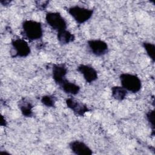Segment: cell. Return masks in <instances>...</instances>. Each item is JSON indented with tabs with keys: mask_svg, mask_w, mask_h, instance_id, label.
<instances>
[{
	"mask_svg": "<svg viewBox=\"0 0 155 155\" xmlns=\"http://www.w3.org/2000/svg\"><path fill=\"white\" fill-rule=\"evenodd\" d=\"M65 104L67 108L71 110L77 116H84L86 113L90 110L86 104L72 97L66 99Z\"/></svg>",
	"mask_w": 155,
	"mask_h": 155,
	"instance_id": "obj_7",
	"label": "cell"
},
{
	"mask_svg": "<svg viewBox=\"0 0 155 155\" xmlns=\"http://www.w3.org/2000/svg\"><path fill=\"white\" fill-rule=\"evenodd\" d=\"M51 73L54 82L59 85L67 79L66 76L68 73V70L64 64H54L52 65Z\"/></svg>",
	"mask_w": 155,
	"mask_h": 155,
	"instance_id": "obj_9",
	"label": "cell"
},
{
	"mask_svg": "<svg viewBox=\"0 0 155 155\" xmlns=\"http://www.w3.org/2000/svg\"><path fill=\"white\" fill-rule=\"evenodd\" d=\"M0 124L2 127H6L7 122L5 120V119L3 117V116H1V121H0Z\"/></svg>",
	"mask_w": 155,
	"mask_h": 155,
	"instance_id": "obj_19",
	"label": "cell"
},
{
	"mask_svg": "<svg viewBox=\"0 0 155 155\" xmlns=\"http://www.w3.org/2000/svg\"><path fill=\"white\" fill-rule=\"evenodd\" d=\"M59 86V88L64 93L68 94H71V95H76L79 93L81 90V87L79 85L74 82H70L67 79L64 81Z\"/></svg>",
	"mask_w": 155,
	"mask_h": 155,
	"instance_id": "obj_12",
	"label": "cell"
},
{
	"mask_svg": "<svg viewBox=\"0 0 155 155\" xmlns=\"http://www.w3.org/2000/svg\"><path fill=\"white\" fill-rule=\"evenodd\" d=\"M57 39L60 44L67 45L75 40V36L67 29L57 33Z\"/></svg>",
	"mask_w": 155,
	"mask_h": 155,
	"instance_id": "obj_13",
	"label": "cell"
},
{
	"mask_svg": "<svg viewBox=\"0 0 155 155\" xmlns=\"http://www.w3.org/2000/svg\"><path fill=\"white\" fill-rule=\"evenodd\" d=\"M77 70L82 75L86 82L91 84L98 78L97 70L91 65L88 64H80L77 67Z\"/></svg>",
	"mask_w": 155,
	"mask_h": 155,
	"instance_id": "obj_8",
	"label": "cell"
},
{
	"mask_svg": "<svg viewBox=\"0 0 155 155\" xmlns=\"http://www.w3.org/2000/svg\"><path fill=\"white\" fill-rule=\"evenodd\" d=\"M68 146L71 152L76 155H91L93 154L90 147L85 142L79 140L70 142Z\"/></svg>",
	"mask_w": 155,
	"mask_h": 155,
	"instance_id": "obj_10",
	"label": "cell"
},
{
	"mask_svg": "<svg viewBox=\"0 0 155 155\" xmlns=\"http://www.w3.org/2000/svg\"><path fill=\"white\" fill-rule=\"evenodd\" d=\"M10 2L11 1H1L0 3L1 4H2V5H4V6H6L8 4H9L10 3Z\"/></svg>",
	"mask_w": 155,
	"mask_h": 155,
	"instance_id": "obj_20",
	"label": "cell"
},
{
	"mask_svg": "<svg viewBox=\"0 0 155 155\" xmlns=\"http://www.w3.org/2000/svg\"><path fill=\"white\" fill-rule=\"evenodd\" d=\"M111 96L114 99L119 101H124L128 94V91L121 85L112 87L111 88Z\"/></svg>",
	"mask_w": 155,
	"mask_h": 155,
	"instance_id": "obj_14",
	"label": "cell"
},
{
	"mask_svg": "<svg viewBox=\"0 0 155 155\" xmlns=\"http://www.w3.org/2000/svg\"><path fill=\"white\" fill-rule=\"evenodd\" d=\"M57 99L55 96L53 94H45L41 97V102L45 107L52 108L55 107Z\"/></svg>",
	"mask_w": 155,
	"mask_h": 155,
	"instance_id": "obj_16",
	"label": "cell"
},
{
	"mask_svg": "<svg viewBox=\"0 0 155 155\" xmlns=\"http://www.w3.org/2000/svg\"><path fill=\"white\" fill-rule=\"evenodd\" d=\"M119 80L121 86L127 91L132 93H137L142 88V81L139 77L135 74L123 73L119 75Z\"/></svg>",
	"mask_w": 155,
	"mask_h": 155,
	"instance_id": "obj_2",
	"label": "cell"
},
{
	"mask_svg": "<svg viewBox=\"0 0 155 155\" xmlns=\"http://www.w3.org/2000/svg\"><path fill=\"white\" fill-rule=\"evenodd\" d=\"M142 47L145 50L147 54L152 61L153 62L155 61V45L153 43L149 42H143L142 43Z\"/></svg>",
	"mask_w": 155,
	"mask_h": 155,
	"instance_id": "obj_15",
	"label": "cell"
},
{
	"mask_svg": "<svg viewBox=\"0 0 155 155\" xmlns=\"http://www.w3.org/2000/svg\"><path fill=\"white\" fill-rule=\"evenodd\" d=\"M10 53L11 57L26 58L31 53V48L28 42L24 38L12 39L10 42Z\"/></svg>",
	"mask_w": 155,
	"mask_h": 155,
	"instance_id": "obj_3",
	"label": "cell"
},
{
	"mask_svg": "<svg viewBox=\"0 0 155 155\" xmlns=\"http://www.w3.org/2000/svg\"><path fill=\"white\" fill-rule=\"evenodd\" d=\"M45 19L47 24L50 28L57 33L67 29V22L59 12H47Z\"/></svg>",
	"mask_w": 155,
	"mask_h": 155,
	"instance_id": "obj_5",
	"label": "cell"
},
{
	"mask_svg": "<svg viewBox=\"0 0 155 155\" xmlns=\"http://www.w3.org/2000/svg\"><path fill=\"white\" fill-rule=\"evenodd\" d=\"M1 153H5V154H10V153L7 152V151H1Z\"/></svg>",
	"mask_w": 155,
	"mask_h": 155,
	"instance_id": "obj_21",
	"label": "cell"
},
{
	"mask_svg": "<svg viewBox=\"0 0 155 155\" xmlns=\"http://www.w3.org/2000/svg\"><path fill=\"white\" fill-rule=\"evenodd\" d=\"M36 6L39 10H45L49 4V1H35Z\"/></svg>",
	"mask_w": 155,
	"mask_h": 155,
	"instance_id": "obj_18",
	"label": "cell"
},
{
	"mask_svg": "<svg viewBox=\"0 0 155 155\" xmlns=\"http://www.w3.org/2000/svg\"><path fill=\"white\" fill-rule=\"evenodd\" d=\"M146 119L150 126L151 129L152 136L154 135V129H155V122H154V110H150L145 114Z\"/></svg>",
	"mask_w": 155,
	"mask_h": 155,
	"instance_id": "obj_17",
	"label": "cell"
},
{
	"mask_svg": "<svg viewBox=\"0 0 155 155\" xmlns=\"http://www.w3.org/2000/svg\"><path fill=\"white\" fill-rule=\"evenodd\" d=\"M21 35L28 41L41 39L44 35L42 24L33 19L24 20L21 25Z\"/></svg>",
	"mask_w": 155,
	"mask_h": 155,
	"instance_id": "obj_1",
	"label": "cell"
},
{
	"mask_svg": "<svg viewBox=\"0 0 155 155\" xmlns=\"http://www.w3.org/2000/svg\"><path fill=\"white\" fill-rule=\"evenodd\" d=\"M67 10L68 14L79 24H82L87 22L92 17L94 13L93 9L78 5L71 6Z\"/></svg>",
	"mask_w": 155,
	"mask_h": 155,
	"instance_id": "obj_4",
	"label": "cell"
},
{
	"mask_svg": "<svg viewBox=\"0 0 155 155\" xmlns=\"http://www.w3.org/2000/svg\"><path fill=\"white\" fill-rule=\"evenodd\" d=\"M90 52L97 57H101L108 53L109 48L108 44L100 39H90L87 42Z\"/></svg>",
	"mask_w": 155,
	"mask_h": 155,
	"instance_id": "obj_6",
	"label": "cell"
},
{
	"mask_svg": "<svg viewBox=\"0 0 155 155\" xmlns=\"http://www.w3.org/2000/svg\"><path fill=\"white\" fill-rule=\"evenodd\" d=\"M18 106L24 117H31L33 116V105L27 98H21L18 102Z\"/></svg>",
	"mask_w": 155,
	"mask_h": 155,
	"instance_id": "obj_11",
	"label": "cell"
}]
</instances>
